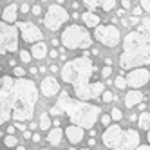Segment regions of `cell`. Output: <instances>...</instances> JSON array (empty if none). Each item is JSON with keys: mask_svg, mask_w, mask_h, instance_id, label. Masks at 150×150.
<instances>
[{"mask_svg": "<svg viewBox=\"0 0 150 150\" xmlns=\"http://www.w3.org/2000/svg\"><path fill=\"white\" fill-rule=\"evenodd\" d=\"M51 72H60V71H58V67H56V65H52V67H51Z\"/></svg>", "mask_w": 150, "mask_h": 150, "instance_id": "42", "label": "cell"}, {"mask_svg": "<svg viewBox=\"0 0 150 150\" xmlns=\"http://www.w3.org/2000/svg\"><path fill=\"white\" fill-rule=\"evenodd\" d=\"M137 148H141V150H148V148H150V145H139Z\"/></svg>", "mask_w": 150, "mask_h": 150, "instance_id": "41", "label": "cell"}, {"mask_svg": "<svg viewBox=\"0 0 150 150\" xmlns=\"http://www.w3.org/2000/svg\"><path fill=\"white\" fill-rule=\"evenodd\" d=\"M69 20V13L63 9L60 4H52V6H49V9H47V13H45V16H44V25L49 29V31H58L63 24H65Z\"/></svg>", "mask_w": 150, "mask_h": 150, "instance_id": "9", "label": "cell"}, {"mask_svg": "<svg viewBox=\"0 0 150 150\" xmlns=\"http://www.w3.org/2000/svg\"><path fill=\"white\" fill-rule=\"evenodd\" d=\"M110 74H112V67H110V65H105V67L101 69V76H103V78H109Z\"/></svg>", "mask_w": 150, "mask_h": 150, "instance_id": "29", "label": "cell"}, {"mask_svg": "<svg viewBox=\"0 0 150 150\" xmlns=\"http://www.w3.org/2000/svg\"><path fill=\"white\" fill-rule=\"evenodd\" d=\"M62 137H63L62 128H51L49 134H47V141H49L52 146H58V145L62 143Z\"/></svg>", "mask_w": 150, "mask_h": 150, "instance_id": "20", "label": "cell"}, {"mask_svg": "<svg viewBox=\"0 0 150 150\" xmlns=\"http://www.w3.org/2000/svg\"><path fill=\"white\" fill-rule=\"evenodd\" d=\"M137 123H139V128L148 130L150 128V114L143 110V114H139V117H137Z\"/></svg>", "mask_w": 150, "mask_h": 150, "instance_id": "22", "label": "cell"}, {"mask_svg": "<svg viewBox=\"0 0 150 150\" xmlns=\"http://www.w3.org/2000/svg\"><path fill=\"white\" fill-rule=\"evenodd\" d=\"M24 137H25V139H31V132H29V130H24Z\"/></svg>", "mask_w": 150, "mask_h": 150, "instance_id": "39", "label": "cell"}, {"mask_svg": "<svg viewBox=\"0 0 150 150\" xmlns=\"http://www.w3.org/2000/svg\"><path fill=\"white\" fill-rule=\"evenodd\" d=\"M40 91L44 96H47V98H52V96H56L60 92V83L52 76H45L40 83Z\"/></svg>", "mask_w": 150, "mask_h": 150, "instance_id": "14", "label": "cell"}, {"mask_svg": "<svg viewBox=\"0 0 150 150\" xmlns=\"http://www.w3.org/2000/svg\"><path fill=\"white\" fill-rule=\"evenodd\" d=\"M49 54H51V58H58V51H51Z\"/></svg>", "mask_w": 150, "mask_h": 150, "instance_id": "38", "label": "cell"}, {"mask_svg": "<svg viewBox=\"0 0 150 150\" xmlns=\"http://www.w3.org/2000/svg\"><path fill=\"white\" fill-rule=\"evenodd\" d=\"M42 2H45V0H42Z\"/></svg>", "mask_w": 150, "mask_h": 150, "instance_id": "45", "label": "cell"}, {"mask_svg": "<svg viewBox=\"0 0 150 150\" xmlns=\"http://www.w3.org/2000/svg\"><path fill=\"white\" fill-rule=\"evenodd\" d=\"M16 27L20 31V35H22L24 42H27V44L44 40V33H42L33 22H16Z\"/></svg>", "mask_w": 150, "mask_h": 150, "instance_id": "12", "label": "cell"}, {"mask_svg": "<svg viewBox=\"0 0 150 150\" xmlns=\"http://www.w3.org/2000/svg\"><path fill=\"white\" fill-rule=\"evenodd\" d=\"M60 40H62L63 47H65V49H72V51H76V49H89L91 44H92V38L89 35V31L85 27H81V25H76V24H72L67 29H63Z\"/></svg>", "mask_w": 150, "mask_h": 150, "instance_id": "6", "label": "cell"}, {"mask_svg": "<svg viewBox=\"0 0 150 150\" xmlns=\"http://www.w3.org/2000/svg\"><path fill=\"white\" fill-rule=\"evenodd\" d=\"M94 38L100 42V44L107 45V47H116L117 42H120V29L116 25H96L94 29Z\"/></svg>", "mask_w": 150, "mask_h": 150, "instance_id": "10", "label": "cell"}, {"mask_svg": "<svg viewBox=\"0 0 150 150\" xmlns=\"http://www.w3.org/2000/svg\"><path fill=\"white\" fill-rule=\"evenodd\" d=\"M114 85H116L117 89H125L128 83H127V78H123V76H117V78L114 80Z\"/></svg>", "mask_w": 150, "mask_h": 150, "instance_id": "25", "label": "cell"}, {"mask_svg": "<svg viewBox=\"0 0 150 150\" xmlns=\"http://www.w3.org/2000/svg\"><path fill=\"white\" fill-rule=\"evenodd\" d=\"M150 80V72L143 67H134L130 72L127 74V83L130 85L132 89H139V87H143V85H146Z\"/></svg>", "mask_w": 150, "mask_h": 150, "instance_id": "13", "label": "cell"}, {"mask_svg": "<svg viewBox=\"0 0 150 150\" xmlns=\"http://www.w3.org/2000/svg\"><path fill=\"white\" fill-rule=\"evenodd\" d=\"M110 120H112V117H110V116H107V114L101 116V123H103L105 127H109V125H110Z\"/></svg>", "mask_w": 150, "mask_h": 150, "instance_id": "31", "label": "cell"}, {"mask_svg": "<svg viewBox=\"0 0 150 150\" xmlns=\"http://www.w3.org/2000/svg\"><path fill=\"white\" fill-rule=\"evenodd\" d=\"M105 91V85L101 81H94V83H83V85H78V87H74V94H76V98L80 100H94L101 96V92Z\"/></svg>", "mask_w": 150, "mask_h": 150, "instance_id": "11", "label": "cell"}, {"mask_svg": "<svg viewBox=\"0 0 150 150\" xmlns=\"http://www.w3.org/2000/svg\"><path fill=\"white\" fill-rule=\"evenodd\" d=\"M29 9H31V7H29V4H24L22 7H20V11H22V13H29Z\"/></svg>", "mask_w": 150, "mask_h": 150, "instance_id": "36", "label": "cell"}, {"mask_svg": "<svg viewBox=\"0 0 150 150\" xmlns=\"http://www.w3.org/2000/svg\"><path fill=\"white\" fill-rule=\"evenodd\" d=\"M101 100H103L105 103H110V101L114 100V94H112L110 91H103V92H101Z\"/></svg>", "mask_w": 150, "mask_h": 150, "instance_id": "26", "label": "cell"}, {"mask_svg": "<svg viewBox=\"0 0 150 150\" xmlns=\"http://www.w3.org/2000/svg\"><path fill=\"white\" fill-rule=\"evenodd\" d=\"M31 54H33V58L36 60H44L47 54H49V51H47V45H45V42H36V44L31 47Z\"/></svg>", "mask_w": 150, "mask_h": 150, "instance_id": "18", "label": "cell"}, {"mask_svg": "<svg viewBox=\"0 0 150 150\" xmlns=\"http://www.w3.org/2000/svg\"><path fill=\"white\" fill-rule=\"evenodd\" d=\"M31 58H33V54H31L29 51H20V60H22V62L29 63V62H31Z\"/></svg>", "mask_w": 150, "mask_h": 150, "instance_id": "27", "label": "cell"}, {"mask_svg": "<svg viewBox=\"0 0 150 150\" xmlns=\"http://www.w3.org/2000/svg\"><path fill=\"white\" fill-rule=\"evenodd\" d=\"M0 15H2V11H0Z\"/></svg>", "mask_w": 150, "mask_h": 150, "instance_id": "46", "label": "cell"}, {"mask_svg": "<svg viewBox=\"0 0 150 150\" xmlns=\"http://www.w3.org/2000/svg\"><path fill=\"white\" fill-rule=\"evenodd\" d=\"M16 137L13 136V134H9V136H6V139H4V145L6 146H9V148H13V146H16Z\"/></svg>", "mask_w": 150, "mask_h": 150, "instance_id": "24", "label": "cell"}, {"mask_svg": "<svg viewBox=\"0 0 150 150\" xmlns=\"http://www.w3.org/2000/svg\"><path fill=\"white\" fill-rule=\"evenodd\" d=\"M103 145L107 148H137L139 134L132 128H121L120 125H109L103 132Z\"/></svg>", "mask_w": 150, "mask_h": 150, "instance_id": "5", "label": "cell"}, {"mask_svg": "<svg viewBox=\"0 0 150 150\" xmlns=\"http://www.w3.org/2000/svg\"><path fill=\"white\" fill-rule=\"evenodd\" d=\"M121 4L125 9H130V0H121Z\"/></svg>", "mask_w": 150, "mask_h": 150, "instance_id": "37", "label": "cell"}, {"mask_svg": "<svg viewBox=\"0 0 150 150\" xmlns=\"http://www.w3.org/2000/svg\"><path fill=\"white\" fill-rule=\"evenodd\" d=\"M38 127L42 128V130H49V128H51V117H49V114H47V112H42Z\"/></svg>", "mask_w": 150, "mask_h": 150, "instance_id": "23", "label": "cell"}, {"mask_svg": "<svg viewBox=\"0 0 150 150\" xmlns=\"http://www.w3.org/2000/svg\"><path fill=\"white\" fill-rule=\"evenodd\" d=\"M62 112H65L67 117L71 120V123H76L83 128H89L92 130L96 121H98V117L101 114V109L98 105H92V103H87L83 100H74L71 98V94L67 91H62L60 92V100L56 103Z\"/></svg>", "mask_w": 150, "mask_h": 150, "instance_id": "3", "label": "cell"}, {"mask_svg": "<svg viewBox=\"0 0 150 150\" xmlns=\"http://www.w3.org/2000/svg\"><path fill=\"white\" fill-rule=\"evenodd\" d=\"M16 15H18L16 4H9L2 11V20H6V22H9V24H15L16 22Z\"/></svg>", "mask_w": 150, "mask_h": 150, "instance_id": "19", "label": "cell"}, {"mask_svg": "<svg viewBox=\"0 0 150 150\" xmlns=\"http://www.w3.org/2000/svg\"><path fill=\"white\" fill-rule=\"evenodd\" d=\"M36 72H40V71H38L36 67H31V74H36Z\"/></svg>", "mask_w": 150, "mask_h": 150, "instance_id": "43", "label": "cell"}, {"mask_svg": "<svg viewBox=\"0 0 150 150\" xmlns=\"http://www.w3.org/2000/svg\"><path fill=\"white\" fill-rule=\"evenodd\" d=\"M18 35L20 31L16 25H11L9 22H0V54L7 52H16L18 49Z\"/></svg>", "mask_w": 150, "mask_h": 150, "instance_id": "7", "label": "cell"}, {"mask_svg": "<svg viewBox=\"0 0 150 150\" xmlns=\"http://www.w3.org/2000/svg\"><path fill=\"white\" fill-rule=\"evenodd\" d=\"M83 4L87 6L91 11H96V9L112 11V9L116 7V0H83Z\"/></svg>", "mask_w": 150, "mask_h": 150, "instance_id": "16", "label": "cell"}, {"mask_svg": "<svg viewBox=\"0 0 150 150\" xmlns=\"http://www.w3.org/2000/svg\"><path fill=\"white\" fill-rule=\"evenodd\" d=\"M33 141H35V143H40V136H38V134L33 136Z\"/></svg>", "mask_w": 150, "mask_h": 150, "instance_id": "40", "label": "cell"}, {"mask_svg": "<svg viewBox=\"0 0 150 150\" xmlns=\"http://www.w3.org/2000/svg\"><path fill=\"white\" fill-rule=\"evenodd\" d=\"M110 117L114 121H120L121 117H123V114H121V110L120 109H112V112H110Z\"/></svg>", "mask_w": 150, "mask_h": 150, "instance_id": "28", "label": "cell"}, {"mask_svg": "<svg viewBox=\"0 0 150 150\" xmlns=\"http://www.w3.org/2000/svg\"><path fill=\"white\" fill-rule=\"evenodd\" d=\"M33 15H35V16H40V15H42V7H40V6H35V7H33Z\"/></svg>", "mask_w": 150, "mask_h": 150, "instance_id": "35", "label": "cell"}, {"mask_svg": "<svg viewBox=\"0 0 150 150\" xmlns=\"http://www.w3.org/2000/svg\"><path fill=\"white\" fill-rule=\"evenodd\" d=\"M9 98H11V116L15 121H29L33 117L38 101V89L33 80L24 76L18 78L9 91Z\"/></svg>", "mask_w": 150, "mask_h": 150, "instance_id": "2", "label": "cell"}, {"mask_svg": "<svg viewBox=\"0 0 150 150\" xmlns=\"http://www.w3.org/2000/svg\"><path fill=\"white\" fill-rule=\"evenodd\" d=\"M141 100H143V92L137 91V89H134L130 92H127V96H125V107L132 109V107H136V105L141 103Z\"/></svg>", "mask_w": 150, "mask_h": 150, "instance_id": "17", "label": "cell"}, {"mask_svg": "<svg viewBox=\"0 0 150 150\" xmlns=\"http://www.w3.org/2000/svg\"><path fill=\"white\" fill-rule=\"evenodd\" d=\"M150 63V18L141 20V27L130 31L123 42L120 65L123 69L143 67Z\"/></svg>", "mask_w": 150, "mask_h": 150, "instance_id": "1", "label": "cell"}, {"mask_svg": "<svg viewBox=\"0 0 150 150\" xmlns=\"http://www.w3.org/2000/svg\"><path fill=\"white\" fill-rule=\"evenodd\" d=\"M15 80L11 76H2L0 78V125L7 123L11 120V98H9V91H11Z\"/></svg>", "mask_w": 150, "mask_h": 150, "instance_id": "8", "label": "cell"}, {"mask_svg": "<svg viewBox=\"0 0 150 150\" xmlns=\"http://www.w3.org/2000/svg\"><path fill=\"white\" fill-rule=\"evenodd\" d=\"M130 24L132 25H137V24H141V20H139L137 15H134V16H130Z\"/></svg>", "mask_w": 150, "mask_h": 150, "instance_id": "34", "label": "cell"}, {"mask_svg": "<svg viewBox=\"0 0 150 150\" xmlns=\"http://www.w3.org/2000/svg\"><path fill=\"white\" fill-rule=\"evenodd\" d=\"M81 18H83V22H85V25H87V27H96V25L100 24V16L96 15V13H92L91 9H89L87 13H83Z\"/></svg>", "mask_w": 150, "mask_h": 150, "instance_id": "21", "label": "cell"}, {"mask_svg": "<svg viewBox=\"0 0 150 150\" xmlns=\"http://www.w3.org/2000/svg\"><path fill=\"white\" fill-rule=\"evenodd\" d=\"M143 11H145V9H143L141 6H139V7H134V9H132V15H137V16H141V15H143Z\"/></svg>", "mask_w": 150, "mask_h": 150, "instance_id": "33", "label": "cell"}, {"mask_svg": "<svg viewBox=\"0 0 150 150\" xmlns=\"http://www.w3.org/2000/svg\"><path fill=\"white\" fill-rule=\"evenodd\" d=\"M65 136L69 139V143L72 145H78L83 141V127L76 125V123H71L67 128H65Z\"/></svg>", "mask_w": 150, "mask_h": 150, "instance_id": "15", "label": "cell"}, {"mask_svg": "<svg viewBox=\"0 0 150 150\" xmlns=\"http://www.w3.org/2000/svg\"><path fill=\"white\" fill-rule=\"evenodd\" d=\"M148 143H150V128H148Z\"/></svg>", "mask_w": 150, "mask_h": 150, "instance_id": "44", "label": "cell"}, {"mask_svg": "<svg viewBox=\"0 0 150 150\" xmlns=\"http://www.w3.org/2000/svg\"><path fill=\"white\" fill-rule=\"evenodd\" d=\"M13 72H15V76H18V78L25 76V71H24L22 67H15V69H13Z\"/></svg>", "mask_w": 150, "mask_h": 150, "instance_id": "30", "label": "cell"}, {"mask_svg": "<svg viewBox=\"0 0 150 150\" xmlns=\"http://www.w3.org/2000/svg\"><path fill=\"white\" fill-rule=\"evenodd\" d=\"M94 71H96V67L91 62V58L83 54V56H80L76 60L67 62L65 65L62 67L60 74H62V80L65 83H71L72 87H78V85L87 83L92 78Z\"/></svg>", "mask_w": 150, "mask_h": 150, "instance_id": "4", "label": "cell"}, {"mask_svg": "<svg viewBox=\"0 0 150 150\" xmlns=\"http://www.w3.org/2000/svg\"><path fill=\"white\" fill-rule=\"evenodd\" d=\"M141 7L146 13H150V0H141Z\"/></svg>", "mask_w": 150, "mask_h": 150, "instance_id": "32", "label": "cell"}]
</instances>
